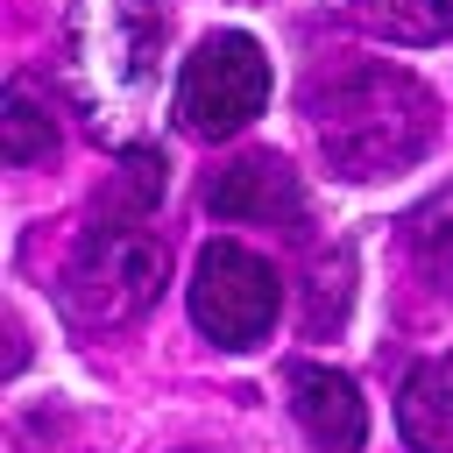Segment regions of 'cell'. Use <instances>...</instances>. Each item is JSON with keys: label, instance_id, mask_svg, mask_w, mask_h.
I'll use <instances>...</instances> for the list:
<instances>
[{"label": "cell", "instance_id": "7", "mask_svg": "<svg viewBox=\"0 0 453 453\" xmlns=\"http://www.w3.org/2000/svg\"><path fill=\"white\" fill-rule=\"evenodd\" d=\"M205 205L219 219H297L304 191H297V170L283 156H234L205 177Z\"/></svg>", "mask_w": 453, "mask_h": 453}, {"label": "cell", "instance_id": "4", "mask_svg": "<svg viewBox=\"0 0 453 453\" xmlns=\"http://www.w3.org/2000/svg\"><path fill=\"white\" fill-rule=\"evenodd\" d=\"M269 106V57L255 35L241 28H219L205 35L191 57H184V78H177V120L205 142H226L241 134L255 113Z\"/></svg>", "mask_w": 453, "mask_h": 453}, {"label": "cell", "instance_id": "9", "mask_svg": "<svg viewBox=\"0 0 453 453\" xmlns=\"http://www.w3.org/2000/svg\"><path fill=\"white\" fill-rule=\"evenodd\" d=\"M361 28L382 42H446L453 35V0H347Z\"/></svg>", "mask_w": 453, "mask_h": 453}, {"label": "cell", "instance_id": "10", "mask_svg": "<svg viewBox=\"0 0 453 453\" xmlns=\"http://www.w3.org/2000/svg\"><path fill=\"white\" fill-rule=\"evenodd\" d=\"M57 149V127H50V113L14 85L7 92V163H42Z\"/></svg>", "mask_w": 453, "mask_h": 453}, {"label": "cell", "instance_id": "3", "mask_svg": "<svg viewBox=\"0 0 453 453\" xmlns=\"http://www.w3.org/2000/svg\"><path fill=\"white\" fill-rule=\"evenodd\" d=\"M163 241L149 234V212L134 205H106L92 212V226L78 234L71 262H64V283H57V304L78 333H106V326H134L156 290H163Z\"/></svg>", "mask_w": 453, "mask_h": 453}, {"label": "cell", "instance_id": "6", "mask_svg": "<svg viewBox=\"0 0 453 453\" xmlns=\"http://www.w3.org/2000/svg\"><path fill=\"white\" fill-rule=\"evenodd\" d=\"M290 411H297V425H304V439L319 453H361V439H368L361 389L326 361H297L290 368Z\"/></svg>", "mask_w": 453, "mask_h": 453}, {"label": "cell", "instance_id": "8", "mask_svg": "<svg viewBox=\"0 0 453 453\" xmlns=\"http://www.w3.org/2000/svg\"><path fill=\"white\" fill-rule=\"evenodd\" d=\"M396 432L418 453H453V354L418 361L396 389Z\"/></svg>", "mask_w": 453, "mask_h": 453}, {"label": "cell", "instance_id": "5", "mask_svg": "<svg viewBox=\"0 0 453 453\" xmlns=\"http://www.w3.org/2000/svg\"><path fill=\"white\" fill-rule=\"evenodd\" d=\"M276 304H283V283L255 248H241V241H205L198 248V262H191V326L212 347L241 354V347L269 340Z\"/></svg>", "mask_w": 453, "mask_h": 453}, {"label": "cell", "instance_id": "1", "mask_svg": "<svg viewBox=\"0 0 453 453\" xmlns=\"http://www.w3.org/2000/svg\"><path fill=\"white\" fill-rule=\"evenodd\" d=\"M311 134L326 170L368 184V177H396L411 170L432 142H439V106L432 92L396 71V64H354L326 85H311Z\"/></svg>", "mask_w": 453, "mask_h": 453}, {"label": "cell", "instance_id": "2", "mask_svg": "<svg viewBox=\"0 0 453 453\" xmlns=\"http://www.w3.org/2000/svg\"><path fill=\"white\" fill-rule=\"evenodd\" d=\"M163 21L149 0H64V78L92 134L127 142L156 85Z\"/></svg>", "mask_w": 453, "mask_h": 453}, {"label": "cell", "instance_id": "11", "mask_svg": "<svg viewBox=\"0 0 453 453\" xmlns=\"http://www.w3.org/2000/svg\"><path fill=\"white\" fill-rule=\"evenodd\" d=\"M418 248H425V262H432V269H439V276L453 283V226L439 234L432 219H418Z\"/></svg>", "mask_w": 453, "mask_h": 453}]
</instances>
